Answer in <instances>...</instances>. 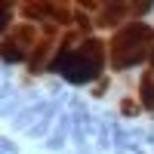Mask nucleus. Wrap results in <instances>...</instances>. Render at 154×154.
<instances>
[{"label": "nucleus", "instance_id": "obj_1", "mask_svg": "<svg viewBox=\"0 0 154 154\" xmlns=\"http://www.w3.org/2000/svg\"><path fill=\"white\" fill-rule=\"evenodd\" d=\"M53 74H62L68 83H93L96 77L102 74V68H105V43L99 40V37H89V40H83L77 49H71L68 43H62V53L46 65Z\"/></svg>", "mask_w": 154, "mask_h": 154}, {"label": "nucleus", "instance_id": "obj_2", "mask_svg": "<svg viewBox=\"0 0 154 154\" xmlns=\"http://www.w3.org/2000/svg\"><path fill=\"white\" fill-rule=\"evenodd\" d=\"M151 37H154V31L145 22H130L126 28H120L114 43H111V65L117 71H126V68L139 65L145 59V49L151 43Z\"/></svg>", "mask_w": 154, "mask_h": 154}, {"label": "nucleus", "instance_id": "obj_3", "mask_svg": "<svg viewBox=\"0 0 154 154\" xmlns=\"http://www.w3.org/2000/svg\"><path fill=\"white\" fill-rule=\"evenodd\" d=\"M0 59L6 65H16V62H25V46L19 43V37H6L3 46H0Z\"/></svg>", "mask_w": 154, "mask_h": 154}, {"label": "nucleus", "instance_id": "obj_4", "mask_svg": "<svg viewBox=\"0 0 154 154\" xmlns=\"http://www.w3.org/2000/svg\"><path fill=\"white\" fill-rule=\"evenodd\" d=\"M142 105L148 108V111H154V71H148L145 77H142Z\"/></svg>", "mask_w": 154, "mask_h": 154}, {"label": "nucleus", "instance_id": "obj_5", "mask_svg": "<svg viewBox=\"0 0 154 154\" xmlns=\"http://www.w3.org/2000/svg\"><path fill=\"white\" fill-rule=\"evenodd\" d=\"M49 126H53V117H43V120H37L31 130H28V136H34V139L37 136H46L49 139Z\"/></svg>", "mask_w": 154, "mask_h": 154}, {"label": "nucleus", "instance_id": "obj_6", "mask_svg": "<svg viewBox=\"0 0 154 154\" xmlns=\"http://www.w3.org/2000/svg\"><path fill=\"white\" fill-rule=\"evenodd\" d=\"M0 151H3V154H19V145L12 142V139H6V136H0Z\"/></svg>", "mask_w": 154, "mask_h": 154}, {"label": "nucleus", "instance_id": "obj_7", "mask_svg": "<svg viewBox=\"0 0 154 154\" xmlns=\"http://www.w3.org/2000/svg\"><path fill=\"white\" fill-rule=\"evenodd\" d=\"M6 25H9V3H0V34L6 31Z\"/></svg>", "mask_w": 154, "mask_h": 154}, {"label": "nucleus", "instance_id": "obj_8", "mask_svg": "<svg viewBox=\"0 0 154 154\" xmlns=\"http://www.w3.org/2000/svg\"><path fill=\"white\" fill-rule=\"evenodd\" d=\"M62 142H65V139H62V136H56V133H53V136L46 139V148H49V151H62Z\"/></svg>", "mask_w": 154, "mask_h": 154}, {"label": "nucleus", "instance_id": "obj_9", "mask_svg": "<svg viewBox=\"0 0 154 154\" xmlns=\"http://www.w3.org/2000/svg\"><path fill=\"white\" fill-rule=\"evenodd\" d=\"M120 108H123V114H126V117H130V114H136V111H139V105H136L133 99H126V102H123Z\"/></svg>", "mask_w": 154, "mask_h": 154}, {"label": "nucleus", "instance_id": "obj_10", "mask_svg": "<svg viewBox=\"0 0 154 154\" xmlns=\"http://www.w3.org/2000/svg\"><path fill=\"white\" fill-rule=\"evenodd\" d=\"M151 65H154V53H151Z\"/></svg>", "mask_w": 154, "mask_h": 154}, {"label": "nucleus", "instance_id": "obj_11", "mask_svg": "<svg viewBox=\"0 0 154 154\" xmlns=\"http://www.w3.org/2000/svg\"><path fill=\"white\" fill-rule=\"evenodd\" d=\"M0 154H3V151H0Z\"/></svg>", "mask_w": 154, "mask_h": 154}]
</instances>
